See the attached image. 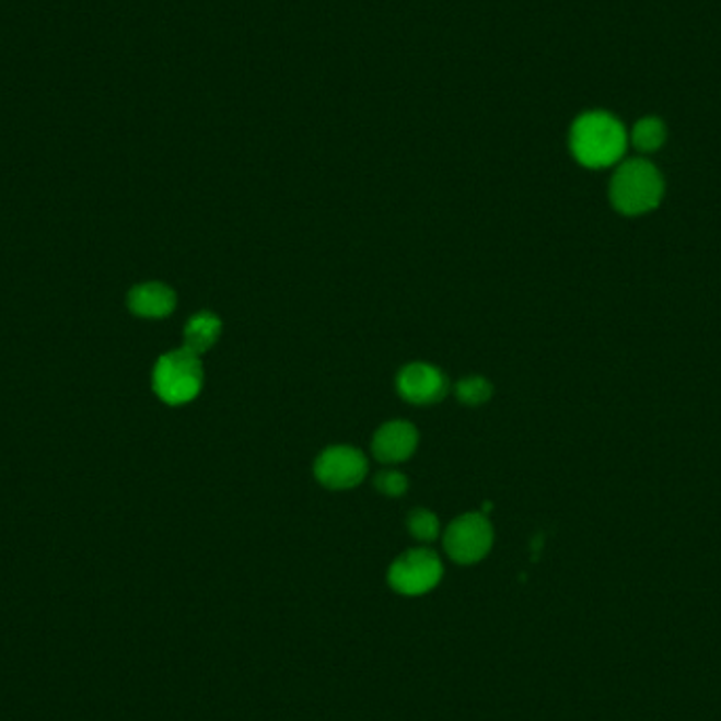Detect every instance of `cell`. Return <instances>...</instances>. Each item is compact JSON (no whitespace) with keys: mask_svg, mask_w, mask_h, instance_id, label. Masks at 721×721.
<instances>
[{"mask_svg":"<svg viewBox=\"0 0 721 721\" xmlns=\"http://www.w3.org/2000/svg\"><path fill=\"white\" fill-rule=\"evenodd\" d=\"M456 397L464 405L486 404L491 397V384L486 377H479V375L464 377L456 386Z\"/></svg>","mask_w":721,"mask_h":721,"instance_id":"7c38bea8","label":"cell"},{"mask_svg":"<svg viewBox=\"0 0 721 721\" xmlns=\"http://www.w3.org/2000/svg\"><path fill=\"white\" fill-rule=\"evenodd\" d=\"M397 388L405 402L414 405H431L441 402L447 393L445 375L433 365L411 363L397 377Z\"/></svg>","mask_w":721,"mask_h":721,"instance_id":"52a82bcc","label":"cell"},{"mask_svg":"<svg viewBox=\"0 0 721 721\" xmlns=\"http://www.w3.org/2000/svg\"><path fill=\"white\" fill-rule=\"evenodd\" d=\"M175 291L163 283H142L131 289L129 309L133 315L144 318H163L175 309Z\"/></svg>","mask_w":721,"mask_h":721,"instance_id":"9c48e42d","label":"cell"},{"mask_svg":"<svg viewBox=\"0 0 721 721\" xmlns=\"http://www.w3.org/2000/svg\"><path fill=\"white\" fill-rule=\"evenodd\" d=\"M629 144V133L616 116L586 113L578 116L570 131V148L580 165L604 170L616 165Z\"/></svg>","mask_w":721,"mask_h":721,"instance_id":"6da1fadb","label":"cell"},{"mask_svg":"<svg viewBox=\"0 0 721 721\" xmlns=\"http://www.w3.org/2000/svg\"><path fill=\"white\" fill-rule=\"evenodd\" d=\"M418 445V433L414 429V425L409 422H388L384 425L374 437L372 450L374 456L384 464H395V462H404L416 452Z\"/></svg>","mask_w":721,"mask_h":721,"instance_id":"ba28073f","label":"cell"},{"mask_svg":"<svg viewBox=\"0 0 721 721\" xmlns=\"http://www.w3.org/2000/svg\"><path fill=\"white\" fill-rule=\"evenodd\" d=\"M666 142V127L659 116H646L641 120L635 123L633 131H631V144L639 150V152H656L663 148Z\"/></svg>","mask_w":721,"mask_h":721,"instance_id":"8fae6325","label":"cell"},{"mask_svg":"<svg viewBox=\"0 0 721 721\" xmlns=\"http://www.w3.org/2000/svg\"><path fill=\"white\" fill-rule=\"evenodd\" d=\"M152 384H154V393L165 404L184 405L197 399L202 388V365L199 354L184 347L163 354L156 361Z\"/></svg>","mask_w":721,"mask_h":721,"instance_id":"3957f363","label":"cell"},{"mask_svg":"<svg viewBox=\"0 0 721 721\" xmlns=\"http://www.w3.org/2000/svg\"><path fill=\"white\" fill-rule=\"evenodd\" d=\"M493 545V530L486 515L468 513L454 521L445 530L443 547L447 555L462 566H470L481 561Z\"/></svg>","mask_w":721,"mask_h":721,"instance_id":"5b68a950","label":"cell"},{"mask_svg":"<svg viewBox=\"0 0 721 721\" xmlns=\"http://www.w3.org/2000/svg\"><path fill=\"white\" fill-rule=\"evenodd\" d=\"M443 577V566L437 553L429 548H411L388 570V584L407 597L433 591Z\"/></svg>","mask_w":721,"mask_h":721,"instance_id":"277c9868","label":"cell"},{"mask_svg":"<svg viewBox=\"0 0 721 721\" xmlns=\"http://www.w3.org/2000/svg\"><path fill=\"white\" fill-rule=\"evenodd\" d=\"M407 530L414 538L422 540V543H431L437 536H439V520L434 518L431 511H425V509H418V511H411L409 518H407Z\"/></svg>","mask_w":721,"mask_h":721,"instance_id":"4fadbf2b","label":"cell"},{"mask_svg":"<svg viewBox=\"0 0 721 721\" xmlns=\"http://www.w3.org/2000/svg\"><path fill=\"white\" fill-rule=\"evenodd\" d=\"M318 484L329 490H350L359 486L368 475L365 456L348 445H336L325 450L315 462Z\"/></svg>","mask_w":721,"mask_h":721,"instance_id":"8992f818","label":"cell"},{"mask_svg":"<svg viewBox=\"0 0 721 721\" xmlns=\"http://www.w3.org/2000/svg\"><path fill=\"white\" fill-rule=\"evenodd\" d=\"M222 334V321L209 311H202L199 315L190 318L184 329V348L193 350L201 357L209 348L218 342Z\"/></svg>","mask_w":721,"mask_h":721,"instance_id":"30bf717a","label":"cell"},{"mask_svg":"<svg viewBox=\"0 0 721 721\" xmlns=\"http://www.w3.org/2000/svg\"><path fill=\"white\" fill-rule=\"evenodd\" d=\"M374 486L384 496L397 498V496H404L407 491V479H405V475L397 473V470H382V473L375 475Z\"/></svg>","mask_w":721,"mask_h":721,"instance_id":"5bb4252c","label":"cell"},{"mask_svg":"<svg viewBox=\"0 0 721 721\" xmlns=\"http://www.w3.org/2000/svg\"><path fill=\"white\" fill-rule=\"evenodd\" d=\"M664 197L661 172L646 159H631L618 165L609 182V201L623 216L654 211Z\"/></svg>","mask_w":721,"mask_h":721,"instance_id":"7a4b0ae2","label":"cell"}]
</instances>
